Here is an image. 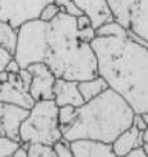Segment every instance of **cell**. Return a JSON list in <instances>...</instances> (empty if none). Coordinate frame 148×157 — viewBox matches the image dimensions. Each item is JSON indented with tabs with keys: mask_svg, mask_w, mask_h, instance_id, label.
<instances>
[{
	"mask_svg": "<svg viewBox=\"0 0 148 157\" xmlns=\"http://www.w3.org/2000/svg\"><path fill=\"white\" fill-rule=\"evenodd\" d=\"M98 74L138 115H148V45L129 36H97Z\"/></svg>",
	"mask_w": 148,
	"mask_h": 157,
	"instance_id": "1",
	"label": "cell"
},
{
	"mask_svg": "<svg viewBox=\"0 0 148 157\" xmlns=\"http://www.w3.org/2000/svg\"><path fill=\"white\" fill-rule=\"evenodd\" d=\"M44 63L57 78L80 82L99 76L98 59L92 44L81 40L76 17L64 12L48 22Z\"/></svg>",
	"mask_w": 148,
	"mask_h": 157,
	"instance_id": "2",
	"label": "cell"
},
{
	"mask_svg": "<svg viewBox=\"0 0 148 157\" xmlns=\"http://www.w3.org/2000/svg\"><path fill=\"white\" fill-rule=\"evenodd\" d=\"M135 111L124 98L108 88L94 99L77 107L75 122L63 130L68 142L92 139L112 144L117 136L133 126Z\"/></svg>",
	"mask_w": 148,
	"mask_h": 157,
	"instance_id": "3",
	"label": "cell"
},
{
	"mask_svg": "<svg viewBox=\"0 0 148 157\" xmlns=\"http://www.w3.org/2000/svg\"><path fill=\"white\" fill-rule=\"evenodd\" d=\"M54 99L37 101L19 129L21 143H43L54 146L63 138Z\"/></svg>",
	"mask_w": 148,
	"mask_h": 157,
	"instance_id": "4",
	"label": "cell"
},
{
	"mask_svg": "<svg viewBox=\"0 0 148 157\" xmlns=\"http://www.w3.org/2000/svg\"><path fill=\"white\" fill-rule=\"evenodd\" d=\"M48 22L34 18L18 27V40L14 52V59L22 68H27L32 63L44 62L47 47Z\"/></svg>",
	"mask_w": 148,
	"mask_h": 157,
	"instance_id": "5",
	"label": "cell"
},
{
	"mask_svg": "<svg viewBox=\"0 0 148 157\" xmlns=\"http://www.w3.org/2000/svg\"><path fill=\"white\" fill-rule=\"evenodd\" d=\"M113 19L148 44V0H107Z\"/></svg>",
	"mask_w": 148,
	"mask_h": 157,
	"instance_id": "6",
	"label": "cell"
},
{
	"mask_svg": "<svg viewBox=\"0 0 148 157\" xmlns=\"http://www.w3.org/2000/svg\"><path fill=\"white\" fill-rule=\"evenodd\" d=\"M53 0H0V21L18 29L30 19L39 18L40 12Z\"/></svg>",
	"mask_w": 148,
	"mask_h": 157,
	"instance_id": "7",
	"label": "cell"
},
{
	"mask_svg": "<svg viewBox=\"0 0 148 157\" xmlns=\"http://www.w3.org/2000/svg\"><path fill=\"white\" fill-rule=\"evenodd\" d=\"M27 68L32 75V82L30 86L32 98L36 102L54 99V84L57 76L50 70V67L47 63L39 62L30 64Z\"/></svg>",
	"mask_w": 148,
	"mask_h": 157,
	"instance_id": "8",
	"label": "cell"
},
{
	"mask_svg": "<svg viewBox=\"0 0 148 157\" xmlns=\"http://www.w3.org/2000/svg\"><path fill=\"white\" fill-rule=\"evenodd\" d=\"M0 103L31 109L35 106L36 101L25 88L19 74H9L8 81L0 82Z\"/></svg>",
	"mask_w": 148,
	"mask_h": 157,
	"instance_id": "9",
	"label": "cell"
},
{
	"mask_svg": "<svg viewBox=\"0 0 148 157\" xmlns=\"http://www.w3.org/2000/svg\"><path fill=\"white\" fill-rule=\"evenodd\" d=\"M54 101L58 107L62 106H74L81 107L85 101L80 93L79 81L57 78L54 84Z\"/></svg>",
	"mask_w": 148,
	"mask_h": 157,
	"instance_id": "10",
	"label": "cell"
},
{
	"mask_svg": "<svg viewBox=\"0 0 148 157\" xmlns=\"http://www.w3.org/2000/svg\"><path fill=\"white\" fill-rule=\"evenodd\" d=\"M74 2L84 14L90 18L95 30L102 25L113 21V14L107 0H74Z\"/></svg>",
	"mask_w": 148,
	"mask_h": 157,
	"instance_id": "11",
	"label": "cell"
},
{
	"mask_svg": "<svg viewBox=\"0 0 148 157\" xmlns=\"http://www.w3.org/2000/svg\"><path fill=\"white\" fill-rule=\"evenodd\" d=\"M30 109H26L19 106H13V104H4L2 120L4 124L5 135L8 138L17 140L21 143V135H19V129H21L22 122L28 116Z\"/></svg>",
	"mask_w": 148,
	"mask_h": 157,
	"instance_id": "12",
	"label": "cell"
},
{
	"mask_svg": "<svg viewBox=\"0 0 148 157\" xmlns=\"http://www.w3.org/2000/svg\"><path fill=\"white\" fill-rule=\"evenodd\" d=\"M70 143L75 157H117L109 143L92 139H79Z\"/></svg>",
	"mask_w": 148,
	"mask_h": 157,
	"instance_id": "13",
	"label": "cell"
},
{
	"mask_svg": "<svg viewBox=\"0 0 148 157\" xmlns=\"http://www.w3.org/2000/svg\"><path fill=\"white\" fill-rule=\"evenodd\" d=\"M144 146V132H142L134 125L121 133L112 143L113 152L117 157L126 156L131 151Z\"/></svg>",
	"mask_w": 148,
	"mask_h": 157,
	"instance_id": "14",
	"label": "cell"
},
{
	"mask_svg": "<svg viewBox=\"0 0 148 157\" xmlns=\"http://www.w3.org/2000/svg\"><path fill=\"white\" fill-rule=\"evenodd\" d=\"M108 88L109 86L107 81L102 76H97L94 78H90V80H84L79 82L80 93L85 102L94 99V98L101 95L103 91H106Z\"/></svg>",
	"mask_w": 148,
	"mask_h": 157,
	"instance_id": "15",
	"label": "cell"
},
{
	"mask_svg": "<svg viewBox=\"0 0 148 157\" xmlns=\"http://www.w3.org/2000/svg\"><path fill=\"white\" fill-rule=\"evenodd\" d=\"M18 40V29L6 21H0V45L14 54Z\"/></svg>",
	"mask_w": 148,
	"mask_h": 157,
	"instance_id": "16",
	"label": "cell"
},
{
	"mask_svg": "<svg viewBox=\"0 0 148 157\" xmlns=\"http://www.w3.org/2000/svg\"><path fill=\"white\" fill-rule=\"evenodd\" d=\"M129 35H130V32L124 26H121L117 21H115V19L102 25L101 27L97 29V36H102V37H109V36L122 37V36H129Z\"/></svg>",
	"mask_w": 148,
	"mask_h": 157,
	"instance_id": "17",
	"label": "cell"
},
{
	"mask_svg": "<svg viewBox=\"0 0 148 157\" xmlns=\"http://www.w3.org/2000/svg\"><path fill=\"white\" fill-rule=\"evenodd\" d=\"M77 117V107L74 106H62L58 109V119L62 128V133L64 129H67L75 122Z\"/></svg>",
	"mask_w": 148,
	"mask_h": 157,
	"instance_id": "18",
	"label": "cell"
},
{
	"mask_svg": "<svg viewBox=\"0 0 148 157\" xmlns=\"http://www.w3.org/2000/svg\"><path fill=\"white\" fill-rule=\"evenodd\" d=\"M28 157H57L53 146L43 143H31L28 148Z\"/></svg>",
	"mask_w": 148,
	"mask_h": 157,
	"instance_id": "19",
	"label": "cell"
},
{
	"mask_svg": "<svg viewBox=\"0 0 148 157\" xmlns=\"http://www.w3.org/2000/svg\"><path fill=\"white\" fill-rule=\"evenodd\" d=\"M21 146V143L13 140L8 136H0V157H12L16 149Z\"/></svg>",
	"mask_w": 148,
	"mask_h": 157,
	"instance_id": "20",
	"label": "cell"
},
{
	"mask_svg": "<svg viewBox=\"0 0 148 157\" xmlns=\"http://www.w3.org/2000/svg\"><path fill=\"white\" fill-rule=\"evenodd\" d=\"M61 12H62L61 6L57 5L54 2H51V3L47 4L43 8V10L40 12V16H39V18H40L41 21H44V22H50V21H53V19L58 14H59Z\"/></svg>",
	"mask_w": 148,
	"mask_h": 157,
	"instance_id": "21",
	"label": "cell"
},
{
	"mask_svg": "<svg viewBox=\"0 0 148 157\" xmlns=\"http://www.w3.org/2000/svg\"><path fill=\"white\" fill-rule=\"evenodd\" d=\"M53 2L61 6L62 12L67 13V14L70 16H74V17H79L81 14H84V13L81 12V9L75 4L74 0H53Z\"/></svg>",
	"mask_w": 148,
	"mask_h": 157,
	"instance_id": "22",
	"label": "cell"
},
{
	"mask_svg": "<svg viewBox=\"0 0 148 157\" xmlns=\"http://www.w3.org/2000/svg\"><path fill=\"white\" fill-rule=\"evenodd\" d=\"M53 148L57 153V157H75L74 152H72V148H71V143L64 138L58 140L53 146Z\"/></svg>",
	"mask_w": 148,
	"mask_h": 157,
	"instance_id": "23",
	"label": "cell"
},
{
	"mask_svg": "<svg viewBox=\"0 0 148 157\" xmlns=\"http://www.w3.org/2000/svg\"><path fill=\"white\" fill-rule=\"evenodd\" d=\"M14 58V54L10 53L8 49H5L4 47L0 45V72H3L5 71L6 66H8V63Z\"/></svg>",
	"mask_w": 148,
	"mask_h": 157,
	"instance_id": "24",
	"label": "cell"
},
{
	"mask_svg": "<svg viewBox=\"0 0 148 157\" xmlns=\"http://www.w3.org/2000/svg\"><path fill=\"white\" fill-rule=\"evenodd\" d=\"M79 36L84 43L92 44V41L97 37V30L93 27V26H89V27H86V29L79 30Z\"/></svg>",
	"mask_w": 148,
	"mask_h": 157,
	"instance_id": "25",
	"label": "cell"
},
{
	"mask_svg": "<svg viewBox=\"0 0 148 157\" xmlns=\"http://www.w3.org/2000/svg\"><path fill=\"white\" fill-rule=\"evenodd\" d=\"M19 76H21V80L25 85V88L30 91V86H31V82H32V75L28 71V68H21V71H19Z\"/></svg>",
	"mask_w": 148,
	"mask_h": 157,
	"instance_id": "26",
	"label": "cell"
},
{
	"mask_svg": "<svg viewBox=\"0 0 148 157\" xmlns=\"http://www.w3.org/2000/svg\"><path fill=\"white\" fill-rule=\"evenodd\" d=\"M133 125L135 128H138L139 130H142V132H146V130L148 129V124L144 119V116L143 115H135V119H134V122H133Z\"/></svg>",
	"mask_w": 148,
	"mask_h": 157,
	"instance_id": "27",
	"label": "cell"
},
{
	"mask_svg": "<svg viewBox=\"0 0 148 157\" xmlns=\"http://www.w3.org/2000/svg\"><path fill=\"white\" fill-rule=\"evenodd\" d=\"M76 23H77V29H79V30L86 29V27H89V26H93L92 21H90V18L86 14H81L79 17H76Z\"/></svg>",
	"mask_w": 148,
	"mask_h": 157,
	"instance_id": "28",
	"label": "cell"
},
{
	"mask_svg": "<svg viewBox=\"0 0 148 157\" xmlns=\"http://www.w3.org/2000/svg\"><path fill=\"white\" fill-rule=\"evenodd\" d=\"M30 144H31V143H21V146L16 149V152L13 153L12 157H28Z\"/></svg>",
	"mask_w": 148,
	"mask_h": 157,
	"instance_id": "29",
	"label": "cell"
},
{
	"mask_svg": "<svg viewBox=\"0 0 148 157\" xmlns=\"http://www.w3.org/2000/svg\"><path fill=\"white\" fill-rule=\"evenodd\" d=\"M21 66H19V63L13 58V59L8 63V66H6V68H5V71L8 74H19V71H21Z\"/></svg>",
	"mask_w": 148,
	"mask_h": 157,
	"instance_id": "30",
	"label": "cell"
},
{
	"mask_svg": "<svg viewBox=\"0 0 148 157\" xmlns=\"http://www.w3.org/2000/svg\"><path fill=\"white\" fill-rule=\"evenodd\" d=\"M122 157H148V156L144 151V148L140 147V148L134 149V151H131L130 153H127L126 156H122Z\"/></svg>",
	"mask_w": 148,
	"mask_h": 157,
	"instance_id": "31",
	"label": "cell"
},
{
	"mask_svg": "<svg viewBox=\"0 0 148 157\" xmlns=\"http://www.w3.org/2000/svg\"><path fill=\"white\" fill-rule=\"evenodd\" d=\"M8 78H9V74L6 72V71H3V72H0V82L8 81Z\"/></svg>",
	"mask_w": 148,
	"mask_h": 157,
	"instance_id": "32",
	"label": "cell"
},
{
	"mask_svg": "<svg viewBox=\"0 0 148 157\" xmlns=\"http://www.w3.org/2000/svg\"><path fill=\"white\" fill-rule=\"evenodd\" d=\"M144 143H147V144H148V129L144 132Z\"/></svg>",
	"mask_w": 148,
	"mask_h": 157,
	"instance_id": "33",
	"label": "cell"
},
{
	"mask_svg": "<svg viewBox=\"0 0 148 157\" xmlns=\"http://www.w3.org/2000/svg\"><path fill=\"white\" fill-rule=\"evenodd\" d=\"M3 109H4V103H0V116L3 115Z\"/></svg>",
	"mask_w": 148,
	"mask_h": 157,
	"instance_id": "34",
	"label": "cell"
},
{
	"mask_svg": "<svg viewBox=\"0 0 148 157\" xmlns=\"http://www.w3.org/2000/svg\"><path fill=\"white\" fill-rule=\"evenodd\" d=\"M144 116V119H146V121H147V124H148V115H143Z\"/></svg>",
	"mask_w": 148,
	"mask_h": 157,
	"instance_id": "35",
	"label": "cell"
}]
</instances>
